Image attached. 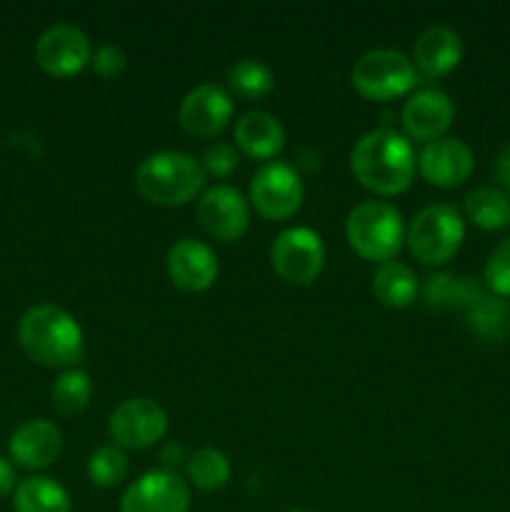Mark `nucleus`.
Masks as SVG:
<instances>
[{"label":"nucleus","instance_id":"obj_26","mask_svg":"<svg viewBox=\"0 0 510 512\" xmlns=\"http://www.w3.org/2000/svg\"><path fill=\"white\" fill-rule=\"evenodd\" d=\"M88 475L100 488H113L128 475V455L120 445H100L88 458Z\"/></svg>","mask_w":510,"mask_h":512},{"label":"nucleus","instance_id":"obj_29","mask_svg":"<svg viewBox=\"0 0 510 512\" xmlns=\"http://www.w3.org/2000/svg\"><path fill=\"white\" fill-rule=\"evenodd\" d=\"M90 63H93V70L100 78H115V75L123 73L128 58H125V50L118 43H103L95 48Z\"/></svg>","mask_w":510,"mask_h":512},{"label":"nucleus","instance_id":"obj_21","mask_svg":"<svg viewBox=\"0 0 510 512\" xmlns=\"http://www.w3.org/2000/svg\"><path fill=\"white\" fill-rule=\"evenodd\" d=\"M373 295L388 308H405L418 295V275L398 260L380 263L373 275Z\"/></svg>","mask_w":510,"mask_h":512},{"label":"nucleus","instance_id":"obj_27","mask_svg":"<svg viewBox=\"0 0 510 512\" xmlns=\"http://www.w3.org/2000/svg\"><path fill=\"white\" fill-rule=\"evenodd\" d=\"M485 285L495 295L510 298V238L500 240L485 260Z\"/></svg>","mask_w":510,"mask_h":512},{"label":"nucleus","instance_id":"obj_22","mask_svg":"<svg viewBox=\"0 0 510 512\" xmlns=\"http://www.w3.org/2000/svg\"><path fill=\"white\" fill-rule=\"evenodd\" d=\"M465 215L483 230L510 225V198L498 188H475L465 195Z\"/></svg>","mask_w":510,"mask_h":512},{"label":"nucleus","instance_id":"obj_30","mask_svg":"<svg viewBox=\"0 0 510 512\" xmlns=\"http://www.w3.org/2000/svg\"><path fill=\"white\" fill-rule=\"evenodd\" d=\"M160 460H163V465L168 470H173L175 465L183 463L185 460V448L183 443H178V440H168V443L160 448Z\"/></svg>","mask_w":510,"mask_h":512},{"label":"nucleus","instance_id":"obj_1","mask_svg":"<svg viewBox=\"0 0 510 512\" xmlns=\"http://www.w3.org/2000/svg\"><path fill=\"white\" fill-rule=\"evenodd\" d=\"M350 168L373 193H403L415 173L413 145L393 128H375L353 145Z\"/></svg>","mask_w":510,"mask_h":512},{"label":"nucleus","instance_id":"obj_19","mask_svg":"<svg viewBox=\"0 0 510 512\" xmlns=\"http://www.w3.org/2000/svg\"><path fill=\"white\" fill-rule=\"evenodd\" d=\"M235 143L253 158H273L285 145V130L275 115L248 110L235 120Z\"/></svg>","mask_w":510,"mask_h":512},{"label":"nucleus","instance_id":"obj_7","mask_svg":"<svg viewBox=\"0 0 510 512\" xmlns=\"http://www.w3.org/2000/svg\"><path fill=\"white\" fill-rule=\"evenodd\" d=\"M270 265L288 283H313L325 265L323 238L305 225L283 230L270 245Z\"/></svg>","mask_w":510,"mask_h":512},{"label":"nucleus","instance_id":"obj_23","mask_svg":"<svg viewBox=\"0 0 510 512\" xmlns=\"http://www.w3.org/2000/svg\"><path fill=\"white\" fill-rule=\"evenodd\" d=\"M185 475L200 490H218L230 480V460L218 448H200L185 458Z\"/></svg>","mask_w":510,"mask_h":512},{"label":"nucleus","instance_id":"obj_33","mask_svg":"<svg viewBox=\"0 0 510 512\" xmlns=\"http://www.w3.org/2000/svg\"><path fill=\"white\" fill-rule=\"evenodd\" d=\"M288 512H308V510H288Z\"/></svg>","mask_w":510,"mask_h":512},{"label":"nucleus","instance_id":"obj_6","mask_svg":"<svg viewBox=\"0 0 510 512\" xmlns=\"http://www.w3.org/2000/svg\"><path fill=\"white\" fill-rule=\"evenodd\" d=\"M355 90L370 100H390L415 85V65L408 55L393 48H375L360 55L350 73Z\"/></svg>","mask_w":510,"mask_h":512},{"label":"nucleus","instance_id":"obj_11","mask_svg":"<svg viewBox=\"0 0 510 512\" xmlns=\"http://www.w3.org/2000/svg\"><path fill=\"white\" fill-rule=\"evenodd\" d=\"M35 58L45 73L55 78H68V75L80 73L93 58L90 40L78 25L73 23H55L40 33L35 43Z\"/></svg>","mask_w":510,"mask_h":512},{"label":"nucleus","instance_id":"obj_18","mask_svg":"<svg viewBox=\"0 0 510 512\" xmlns=\"http://www.w3.org/2000/svg\"><path fill=\"white\" fill-rule=\"evenodd\" d=\"M413 58L425 75H445L463 58V40L450 25L433 23L415 40Z\"/></svg>","mask_w":510,"mask_h":512},{"label":"nucleus","instance_id":"obj_8","mask_svg":"<svg viewBox=\"0 0 510 512\" xmlns=\"http://www.w3.org/2000/svg\"><path fill=\"white\" fill-rule=\"evenodd\" d=\"M303 195L305 190L298 170L278 160L260 165L250 180V203L270 220H285L298 213Z\"/></svg>","mask_w":510,"mask_h":512},{"label":"nucleus","instance_id":"obj_10","mask_svg":"<svg viewBox=\"0 0 510 512\" xmlns=\"http://www.w3.org/2000/svg\"><path fill=\"white\" fill-rule=\"evenodd\" d=\"M190 488L175 470L160 468L140 475L125 488L120 512H188Z\"/></svg>","mask_w":510,"mask_h":512},{"label":"nucleus","instance_id":"obj_28","mask_svg":"<svg viewBox=\"0 0 510 512\" xmlns=\"http://www.w3.org/2000/svg\"><path fill=\"white\" fill-rule=\"evenodd\" d=\"M200 165H203L205 175L225 178V175H230L238 168V150H235V145L225 143V140H215V143H210L208 148L203 150Z\"/></svg>","mask_w":510,"mask_h":512},{"label":"nucleus","instance_id":"obj_32","mask_svg":"<svg viewBox=\"0 0 510 512\" xmlns=\"http://www.w3.org/2000/svg\"><path fill=\"white\" fill-rule=\"evenodd\" d=\"M15 480L18 478H15L13 465H10L5 458H0V498H3V495H8L10 490L18 488V485H15Z\"/></svg>","mask_w":510,"mask_h":512},{"label":"nucleus","instance_id":"obj_3","mask_svg":"<svg viewBox=\"0 0 510 512\" xmlns=\"http://www.w3.org/2000/svg\"><path fill=\"white\" fill-rule=\"evenodd\" d=\"M200 160L180 150H160L148 155L135 170V185L148 200L160 205H183L193 200L205 185Z\"/></svg>","mask_w":510,"mask_h":512},{"label":"nucleus","instance_id":"obj_15","mask_svg":"<svg viewBox=\"0 0 510 512\" xmlns=\"http://www.w3.org/2000/svg\"><path fill=\"white\" fill-rule=\"evenodd\" d=\"M168 275L178 288L200 293L208 290L218 278V258L213 248L195 238H183L168 248Z\"/></svg>","mask_w":510,"mask_h":512},{"label":"nucleus","instance_id":"obj_31","mask_svg":"<svg viewBox=\"0 0 510 512\" xmlns=\"http://www.w3.org/2000/svg\"><path fill=\"white\" fill-rule=\"evenodd\" d=\"M495 175H498V180L503 183V188L510 190V143L505 145L498 153V158H495Z\"/></svg>","mask_w":510,"mask_h":512},{"label":"nucleus","instance_id":"obj_14","mask_svg":"<svg viewBox=\"0 0 510 512\" xmlns=\"http://www.w3.org/2000/svg\"><path fill=\"white\" fill-rule=\"evenodd\" d=\"M473 150L458 138L430 140L418 155V168L428 183L440 188H455L473 173Z\"/></svg>","mask_w":510,"mask_h":512},{"label":"nucleus","instance_id":"obj_13","mask_svg":"<svg viewBox=\"0 0 510 512\" xmlns=\"http://www.w3.org/2000/svg\"><path fill=\"white\" fill-rule=\"evenodd\" d=\"M178 118L185 133L195 138H213L233 118V100L220 85L203 83L185 95Z\"/></svg>","mask_w":510,"mask_h":512},{"label":"nucleus","instance_id":"obj_9","mask_svg":"<svg viewBox=\"0 0 510 512\" xmlns=\"http://www.w3.org/2000/svg\"><path fill=\"white\" fill-rule=\"evenodd\" d=\"M168 430V415L153 398H128L110 413L108 433L115 445L143 450L158 443Z\"/></svg>","mask_w":510,"mask_h":512},{"label":"nucleus","instance_id":"obj_4","mask_svg":"<svg viewBox=\"0 0 510 512\" xmlns=\"http://www.w3.org/2000/svg\"><path fill=\"white\" fill-rule=\"evenodd\" d=\"M348 243L360 258L388 263L405 243L403 215L385 200H363L355 205L345 220Z\"/></svg>","mask_w":510,"mask_h":512},{"label":"nucleus","instance_id":"obj_20","mask_svg":"<svg viewBox=\"0 0 510 512\" xmlns=\"http://www.w3.org/2000/svg\"><path fill=\"white\" fill-rule=\"evenodd\" d=\"M13 510L15 512H73V503H70V495L58 480L43 478V475H35V478H25L23 483H18L13 498Z\"/></svg>","mask_w":510,"mask_h":512},{"label":"nucleus","instance_id":"obj_16","mask_svg":"<svg viewBox=\"0 0 510 512\" xmlns=\"http://www.w3.org/2000/svg\"><path fill=\"white\" fill-rule=\"evenodd\" d=\"M455 118V105L448 93L438 88H425L410 95L403 105V128L415 140H438Z\"/></svg>","mask_w":510,"mask_h":512},{"label":"nucleus","instance_id":"obj_5","mask_svg":"<svg viewBox=\"0 0 510 512\" xmlns=\"http://www.w3.org/2000/svg\"><path fill=\"white\" fill-rule=\"evenodd\" d=\"M465 238V220L450 203L425 205L405 230L410 253L425 265H440L453 258Z\"/></svg>","mask_w":510,"mask_h":512},{"label":"nucleus","instance_id":"obj_24","mask_svg":"<svg viewBox=\"0 0 510 512\" xmlns=\"http://www.w3.org/2000/svg\"><path fill=\"white\" fill-rule=\"evenodd\" d=\"M90 395H93V380L85 370L70 368L60 375L53 383L50 398H53V408L60 415H78L88 408Z\"/></svg>","mask_w":510,"mask_h":512},{"label":"nucleus","instance_id":"obj_17","mask_svg":"<svg viewBox=\"0 0 510 512\" xmlns=\"http://www.w3.org/2000/svg\"><path fill=\"white\" fill-rule=\"evenodd\" d=\"M10 458L18 465L28 470H40L48 468L50 463H55L63 450V435L60 428L50 420L33 418L25 420L23 425L15 428V433L10 435Z\"/></svg>","mask_w":510,"mask_h":512},{"label":"nucleus","instance_id":"obj_25","mask_svg":"<svg viewBox=\"0 0 510 512\" xmlns=\"http://www.w3.org/2000/svg\"><path fill=\"white\" fill-rule=\"evenodd\" d=\"M228 85L240 98L258 100L275 88V75L263 60L243 58L228 68Z\"/></svg>","mask_w":510,"mask_h":512},{"label":"nucleus","instance_id":"obj_2","mask_svg":"<svg viewBox=\"0 0 510 512\" xmlns=\"http://www.w3.org/2000/svg\"><path fill=\"white\" fill-rule=\"evenodd\" d=\"M25 355L45 368H75L83 358V330L65 308L53 303L33 305L18 323Z\"/></svg>","mask_w":510,"mask_h":512},{"label":"nucleus","instance_id":"obj_12","mask_svg":"<svg viewBox=\"0 0 510 512\" xmlns=\"http://www.w3.org/2000/svg\"><path fill=\"white\" fill-rule=\"evenodd\" d=\"M198 220L215 240H238L248 230L250 205L233 185H213L198 200Z\"/></svg>","mask_w":510,"mask_h":512}]
</instances>
